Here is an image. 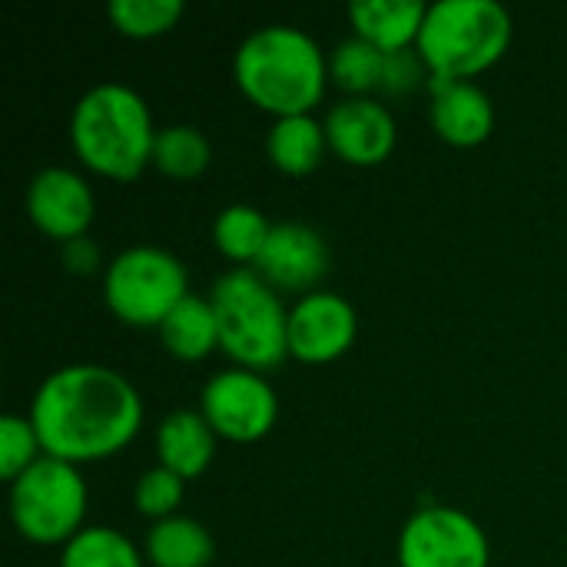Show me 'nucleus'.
Instances as JSON below:
<instances>
[{
    "label": "nucleus",
    "mask_w": 567,
    "mask_h": 567,
    "mask_svg": "<svg viewBox=\"0 0 567 567\" xmlns=\"http://www.w3.org/2000/svg\"><path fill=\"white\" fill-rule=\"evenodd\" d=\"M425 63L419 53L405 50V53H392L385 56V80H382V90L389 93H412L415 86H422L425 80Z\"/></svg>",
    "instance_id": "bb28decb"
},
{
    "label": "nucleus",
    "mask_w": 567,
    "mask_h": 567,
    "mask_svg": "<svg viewBox=\"0 0 567 567\" xmlns=\"http://www.w3.org/2000/svg\"><path fill=\"white\" fill-rule=\"evenodd\" d=\"M219 349L249 372H269L289 355V309L256 269H233L213 286Z\"/></svg>",
    "instance_id": "39448f33"
},
{
    "label": "nucleus",
    "mask_w": 567,
    "mask_h": 567,
    "mask_svg": "<svg viewBox=\"0 0 567 567\" xmlns=\"http://www.w3.org/2000/svg\"><path fill=\"white\" fill-rule=\"evenodd\" d=\"M106 13L123 37L153 40V37L169 33L179 23L183 3L179 0H113Z\"/></svg>",
    "instance_id": "b1692460"
},
{
    "label": "nucleus",
    "mask_w": 567,
    "mask_h": 567,
    "mask_svg": "<svg viewBox=\"0 0 567 567\" xmlns=\"http://www.w3.org/2000/svg\"><path fill=\"white\" fill-rule=\"evenodd\" d=\"M30 422L43 455L86 465L123 452L143 425V399L126 375L106 365H66L43 379Z\"/></svg>",
    "instance_id": "f257e3e1"
},
{
    "label": "nucleus",
    "mask_w": 567,
    "mask_h": 567,
    "mask_svg": "<svg viewBox=\"0 0 567 567\" xmlns=\"http://www.w3.org/2000/svg\"><path fill=\"white\" fill-rule=\"evenodd\" d=\"M269 233H272L269 219L256 206H246V203L226 206L216 216V223H213V243H216V249L229 262H239V269H252L256 266L259 252L266 249Z\"/></svg>",
    "instance_id": "aec40b11"
},
{
    "label": "nucleus",
    "mask_w": 567,
    "mask_h": 567,
    "mask_svg": "<svg viewBox=\"0 0 567 567\" xmlns=\"http://www.w3.org/2000/svg\"><path fill=\"white\" fill-rule=\"evenodd\" d=\"M329 80L355 96H365L382 86L385 80V53L359 37L339 43L329 56Z\"/></svg>",
    "instance_id": "4be33fe9"
},
{
    "label": "nucleus",
    "mask_w": 567,
    "mask_h": 567,
    "mask_svg": "<svg viewBox=\"0 0 567 567\" xmlns=\"http://www.w3.org/2000/svg\"><path fill=\"white\" fill-rule=\"evenodd\" d=\"M10 518L33 545H66L83 532L86 482L76 465L43 455L10 482Z\"/></svg>",
    "instance_id": "0eeeda50"
},
{
    "label": "nucleus",
    "mask_w": 567,
    "mask_h": 567,
    "mask_svg": "<svg viewBox=\"0 0 567 567\" xmlns=\"http://www.w3.org/2000/svg\"><path fill=\"white\" fill-rule=\"evenodd\" d=\"M199 412L219 439L249 445L272 432L279 419V399L266 375L249 369H229L206 382Z\"/></svg>",
    "instance_id": "1a4fd4ad"
},
{
    "label": "nucleus",
    "mask_w": 567,
    "mask_h": 567,
    "mask_svg": "<svg viewBox=\"0 0 567 567\" xmlns=\"http://www.w3.org/2000/svg\"><path fill=\"white\" fill-rule=\"evenodd\" d=\"M60 567H143L136 545L116 528H83L63 545Z\"/></svg>",
    "instance_id": "5701e85b"
},
{
    "label": "nucleus",
    "mask_w": 567,
    "mask_h": 567,
    "mask_svg": "<svg viewBox=\"0 0 567 567\" xmlns=\"http://www.w3.org/2000/svg\"><path fill=\"white\" fill-rule=\"evenodd\" d=\"M233 76L243 96L276 120L309 116L326 93L329 60L309 33L276 23L239 43Z\"/></svg>",
    "instance_id": "f03ea898"
},
{
    "label": "nucleus",
    "mask_w": 567,
    "mask_h": 567,
    "mask_svg": "<svg viewBox=\"0 0 567 567\" xmlns=\"http://www.w3.org/2000/svg\"><path fill=\"white\" fill-rule=\"evenodd\" d=\"M329 150L326 123L309 116H282L266 133V156L286 176H309Z\"/></svg>",
    "instance_id": "f3484780"
},
{
    "label": "nucleus",
    "mask_w": 567,
    "mask_h": 567,
    "mask_svg": "<svg viewBox=\"0 0 567 567\" xmlns=\"http://www.w3.org/2000/svg\"><path fill=\"white\" fill-rule=\"evenodd\" d=\"M492 548L482 525L445 505L415 512L399 532V567H488Z\"/></svg>",
    "instance_id": "6e6552de"
},
{
    "label": "nucleus",
    "mask_w": 567,
    "mask_h": 567,
    "mask_svg": "<svg viewBox=\"0 0 567 567\" xmlns=\"http://www.w3.org/2000/svg\"><path fill=\"white\" fill-rule=\"evenodd\" d=\"M359 332L355 309L336 292H309L289 309V355L306 365L342 359Z\"/></svg>",
    "instance_id": "9d476101"
},
{
    "label": "nucleus",
    "mask_w": 567,
    "mask_h": 567,
    "mask_svg": "<svg viewBox=\"0 0 567 567\" xmlns=\"http://www.w3.org/2000/svg\"><path fill=\"white\" fill-rule=\"evenodd\" d=\"M272 289L282 292H312L319 279L329 272V249L326 239L302 223H279L272 226L266 249L252 266Z\"/></svg>",
    "instance_id": "ddd939ff"
},
{
    "label": "nucleus",
    "mask_w": 567,
    "mask_h": 567,
    "mask_svg": "<svg viewBox=\"0 0 567 567\" xmlns=\"http://www.w3.org/2000/svg\"><path fill=\"white\" fill-rule=\"evenodd\" d=\"M432 126L452 146H478L495 130V106L475 83H432Z\"/></svg>",
    "instance_id": "4468645a"
},
{
    "label": "nucleus",
    "mask_w": 567,
    "mask_h": 567,
    "mask_svg": "<svg viewBox=\"0 0 567 567\" xmlns=\"http://www.w3.org/2000/svg\"><path fill=\"white\" fill-rule=\"evenodd\" d=\"M326 140L342 163L379 166L392 156L399 143V126L382 103L355 96L332 106V113L326 116Z\"/></svg>",
    "instance_id": "f8f14e48"
},
{
    "label": "nucleus",
    "mask_w": 567,
    "mask_h": 567,
    "mask_svg": "<svg viewBox=\"0 0 567 567\" xmlns=\"http://www.w3.org/2000/svg\"><path fill=\"white\" fill-rule=\"evenodd\" d=\"M216 432L209 429V422L203 419V412H173L163 419L159 432H156V455L159 465L169 468L173 475H179L183 482L199 478L213 458H216Z\"/></svg>",
    "instance_id": "dca6fc26"
},
{
    "label": "nucleus",
    "mask_w": 567,
    "mask_h": 567,
    "mask_svg": "<svg viewBox=\"0 0 567 567\" xmlns=\"http://www.w3.org/2000/svg\"><path fill=\"white\" fill-rule=\"evenodd\" d=\"M183 492H186V482L179 475H173L169 468L156 465V468H150V472L140 475L136 492H133V502H136L140 515L156 518V522H166V518L176 515V508L183 502Z\"/></svg>",
    "instance_id": "a878e982"
},
{
    "label": "nucleus",
    "mask_w": 567,
    "mask_h": 567,
    "mask_svg": "<svg viewBox=\"0 0 567 567\" xmlns=\"http://www.w3.org/2000/svg\"><path fill=\"white\" fill-rule=\"evenodd\" d=\"M512 13L495 0H439L429 7L415 53L432 83H468L512 47Z\"/></svg>",
    "instance_id": "20e7f679"
},
{
    "label": "nucleus",
    "mask_w": 567,
    "mask_h": 567,
    "mask_svg": "<svg viewBox=\"0 0 567 567\" xmlns=\"http://www.w3.org/2000/svg\"><path fill=\"white\" fill-rule=\"evenodd\" d=\"M156 133L146 100L123 83L93 86L70 116V146L76 159L116 183H133L153 166Z\"/></svg>",
    "instance_id": "7ed1b4c3"
},
{
    "label": "nucleus",
    "mask_w": 567,
    "mask_h": 567,
    "mask_svg": "<svg viewBox=\"0 0 567 567\" xmlns=\"http://www.w3.org/2000/svg\"><path fill=\"white\" fill-rule=\"evenodd\" d=\"M429 7L419 0H359L349 7L355 37L379 47L385 56L405 53L419 43Z\"/></svg>",
    "instance_id": "2eb2a0df"
},
{
    "label": "nucleus",
    "mask_w": 567,
    "mask_h": 567,
    "mask_svg": "<svg viewBox=\"0 0 567 567\" xmlns=\"http://www.w3.org/2000/svg\"><path fill=\"white\" fill-rule=\"evenodd\" d=\"M213 555V535L186 515L156 522L146 535V561L153 567H209Z\"/></svg>",
    "instance_id": "a211bd4d"
},
{
    "label": "nucleus",
    "mask_w": 567,
    "mask_h": 567,
    "mask_svg": "<svg viewBox=\"0 0 567 567\" xmlns=\"http://www.w3.org/2000/svg\"><path fill=\"white\" fill-rule=\"evenodd\" d=\"M159 339L166 352L179 362H199L213 349H219V326L209 299L186 296L159 326Z\"/></svg>",
    "instance_id": "6ab92c4d"
},
{
    "label": "nucleus",
    "mask_w": 567,
    "mask_h": 567,
    "mask_svg": "<svg viewBox=\"0 0 567 567\" xmlns=\"http://www.w3.org/2000/svg\"><path fill=\"white\" fill-rule=\"evenodd\" d=\"M63 266L73 276H93L100 269V246L90 236H80L73 243H63Z\"/></svg>",
    "instance_id": "cd10ccee"
},
{
    "label": "nucleus",
    "mask_w": 567,
    "mask_h": 567,
    "mask_svg": "<svg viewBox=\"0 0 567 567\" xmlns=\"http://www.w3.org/2000/svg\"><path fill=\"white\" fill-rule=\"evenodd\" d=\"M213 146L203 130L189 123H173L156 133L153 143V166L169 179H196L209 169Z\"/></svg>",
    "instance_id": "412c9836"
},
{
    "label": "nucleus",
    "mask_w": 567,
    "mask_h": 567,
    "mask_svg": "<svg viewBox=\"0 0 567 567\" xmlns=\"http://www.w3.org/2000/svg\"><path fill=\"white\" fill-rule=\"evenodd\" d=\"M40 458H43V445H40L33 422L20 415H3L0 419V478L17 482Z\"/></svg>",
    "instance_id": "393cba45"
},
{
    "label": "nucleus",
    "mask_w": 567,
    "mask_h": 567,
    "mask_svg": "<svg viewBox=\"0 0 567 567\" xmlns=\"http://www.w3.org/2000/svg\"><path fill=\"white\" fill-rule=\"evenodd\" d=\"M189 296L186 266L156 246L123 249L103 276L106 309L133 329H159L166 316Z\"/></svg>",
    "instance_id": "423d86ee"
},
{
    "label": "nucleus",
    "mask_w": 567,
    "mask_h": 567,
    "mask_svg": "<svg viewBox=\"0 0 567 567\" xmlns=\"http://www.w3.org/2000/svg\"><path fill=\"white\" fill-rule=\"evenodd\" d=\"M93 213H96L93 193L86 179L73 169L50 166L37 173L33 183L27 186V216L50 239L73 243L86 236Z\"/></svg>",
    "instance_id": "9b49d317"
}]
</instances>
